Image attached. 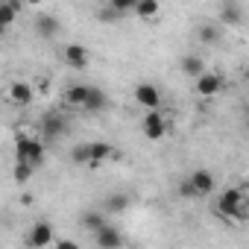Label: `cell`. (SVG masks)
Returning <instances> with one entry per match:
<instances>
[{
  "label": "cell",
  "mask_w": 249,
  "mask_h": 249,
  "mask_svg": "<svg viewBox=\"0 0 249 249\" xmlns=\"http://www.w3.org/2000/svg\"><path fill=\"white\" fill-rule=\"evenodd\" d=\"M79 226H82L88 234H94V231H100V229L106 226V214H103V211H82V214H79Z\"/></svg>",
  "instance_id": "16"
},
{
  "label": "cell",
  "mask_w": 249,
  "mask_h": 249,
  "mask_svg": "<svg viewBox=\"0 0 249 249\" xmlns=\"http://www.w3.org/2000/svg\"><path fill=\"white\" fill-rule=\"evenodd\" d=\"M15 164H27L33 170H38L47 159V144L38 138V135H27V132H18L15 135Z\"/></svg>",
  "instance_id": "2"
},
{
  "label": "cell",
  "mask_w": 249,
  "mask_h": 249,
  "mask_svg": "<svg viewBox=\"0 0 249 249\" xmlns=\"http://www.w3.org/2000/svg\"><path fill=\"white\" fill-rule=\"evenodd\" d=\"M196 38H199L202 44H217V38H220V27H217V24H202V27L196 30Z\"/></svg>",
  "instance_id": "23"
},
{
  "label": "cell",
  "mask_w": 249,
  "mask_h": 249,
  "mask_svg": "<svg viewBox=\"0 0 249 249\" xmlns=\"http://www.w3.org/2000/svg\"><path fill=\"white\" fill-rule=\"evenodd\" d=\"M214 214L220 220H226V223H246V217H249V199H246L243 185L226 188L217 196V202H214Z\"/></svg>",
  "instance_id": "1"
},
{
  "label": "cell",
  "mask_w": 249,
  "mask_h": 249,
  "mask_svg": "<svg viewBox=\"0 0 249 249\" xmlns=\"http://www.w3.org/2000/svg\"><path fill=\"white\" fill-rule=\"evenodd\" d=\"M129 208V194H108L106 196V211L108 214H120Z\"/></svg>",
  "instance_id": "21"
},
{
  "label": "cell",
  "mask_w": 249,
  "mask_h": 249,
  "mask_svg": "<svg viewBox=\"0 0 249 249\" xmlns=\"http://www.w3.org/2000/svg\"><path fill=\"white\" fill-rule=\"evenodd\" d=\"M62 62H65L68 68H73V71H82V68H88L91 53H88V47H82V44H65V47H62Z\"/></svg>",
  "instance_id": "6"
},
{
  "label": "cell",
  "mask_w": 249,
  "mask_h": 249,
  "mask_svg": "<svg viewBox=\"0 0 249 249\" xmlns=\"http://www.w3.org/2000/svg\"><path fill=\"white\" fill-rule=\"evenodd\" d=\"M176 194H179L182 199H196V194H194V188H191V182H188V179H182V182L176 185Z\"/></svg>",
  "instance_id": "25"
},
{
  "label": "cell",
  "mask_w": 249,
  "mask_h": 249,
  "mask_svg": "<svg viewBox=\"0 0 249 249\" xmlns=\"http://www.w3.org/2000/svg\"><path fill=\"white\" fill-rule=\"evenodd\" d=\"M88 153H91V167H103L106 161L117 159V150L108 141H88Z\"/></svg>",
  "instance_id": "11"
},
{
  "label": "cell",
  "mask_w": 249,
  "mask_h": 249,
  "mask_svg": "<svg viewBox=\"0 0 249 249\" xmlns=\"http://www.w3.org/2000/svg\"><path fill=\"white\" fill-rule=\"evenodd\" d=\"M106 106H108L106 91L97 88V85H88V97H85V103H82V111H85V114H97V111H103Z\"/></svg>",
  "instance_id": "13"
},
{
  "label": "cell",
  "mask_w": 249,
  "mask_h": 249,
  "mask_svg": "<svg viewBox=\"0 0 249 249\" xmlns=\"http://www.w3.org/2000/svg\"><path fill=\"white\" fill-rule=\"evenodd\" d=\"M220 18H223L226 24H231V27H234V24H240V21H243V6H240V3H234V0H226V3L220 6Z\"/></svg>",
  "instance_id": "17"
},
{
  "label": "cell",
  "mask_w": 249,
  "mask_h": 249,
  "mask_svg": "<svg viewBox=\"0 0 249 249\" xmlns=\"http://www.w3.org/2000/svg\"><path fill=\"white\" fill-rule=\"evenodd\" d=\"M53 240H56V231H53V226H50L47 220L33 223V226H30V231H27V243H30L33 249H47Z\"/></svg>",
  "instance_id": "5"
},
{
  "label": "cell",
  "mask_w": 249,
  "mask_h": 249,
  "mask_svg": "<svg viewBox=\"0 0 249 249\" xmlns=\"http://www.w3.org/2000/svg\"><path fill=\"white\" fill-rule=\"evenodd\" d=\"M71 161H73L76 167H91V153H88V141H82V144H76V147L71 150Z\"/></svg>",
  "instance_id": "22"
},
{
  "label": "cell",
  "mask_w": 249,
  "mask_h": 249,
  "mask_svg": "<svg viewBox=\"0 0 249 249\" xmlns=\"http://www.w3.org/2000/svg\"><path fill=\"white\" fill-rule=\"evenodd\" d=\"M65 132H68V117H65L62 111H47V114L38 120V138H41L44 144L62 138Z\"/></svg>",
  "instance_id": "3"
},
{
  "label": "cell",
  "mask_w": 249,
  "mask_h": 249,
  "mask_svg": "<svg viewBox=\"0 0 249 249\" xmlns=\"http://www.w3.org/2000/svg\"><path fill=\"white\" fill-rule=\"evenodd\" d=\"M135 100H138L147 111H159V106H161V91H159L153 82H141V85H135Z\"/></svg>",
  "instance_id": "9"
},
{
  "label": "cell",
  "mask_w": 249,
  "mask_h": 249,
  "mask_svg": "<svg viewBox=\"0 0 249 249\" xmlns=\"http://www.w3.org/2000/svg\"><path fill=\"white\" fill-rule=\"evenodd\" d=\"M36 33H38L41 38H53V36L59 33V21H56L53 15H38V18H36Z\"/></svg>",
  "instance_id": "18"
},
{
  "label": "cell",
  "mask_w": 249,
  "mask_h": 249,
  "mask_svg": "<svg viewBox=\"0 0 249 249\" xmlns=\"http://www.w3.org/2000/svg\"><path fill=\"white\" fill-rule=\"evenodd\" d=\"M159 12H161L159 0H135V6H132V15L141 21H153V18H159Z\"/></svg>",
  "instance_id": "14"
},
{
  "label": "cell",
  "mask_w": 249,
  "mask_h": 249,
  "mask_svg": "<svg viewBox=\"0 0 249 249\" xmlns=\"http://www.w3.org/2000/svg\"><path fill=\"white\" fill-rule=\"evenodd\" d=\"M141 132H144L147 141H161L167 135V117L161 111H147L144 123H141Z\"/></svg>",
  "instance_id": "4"
},
{
  "label": "cell",
  "mask_w": 249,
  "mask_h": 249,
  "mask_svg": "<svg viewBox=\"0 0 249 249\" xmlns=\"http://www.w3.org/2000/svg\"><path fill=\"white\" fill-rule=\"evenodd\" d=\"M182 73L199 79V76L205 73V62H202V56H185V59H182Z\"/></svg>",
  "instance_id": "20"
},
{
  "label": "cell",
  "mask_w": 249,
  "mask_h": 249,
  "mask_svg": "<svg viewBox=\"0 0 249 249\" xmlns=\"http://www.w3.org/2000/svg\"><path fill=\"white\" fill-rule=\"evenodd\" d=\"M85 97H88V85H85V82H76V85H71V88L65 91V103L73 106V108H82Z\"/></svg>",
  "instance_id": "19"
},
{
  "label": "cell",
  "mask_w": 249,
  "mask_h": 249,
  "mask_svg": "<svg viewBox=\"0 0 249 249\" xmlns=\"http://www.w3.org/2000/svg\"><path fill=\"white\" fill-rule=\"evenodd\" d=\"M94 243H97V249H123V234L117 226L106 223L100 231H94Z\"/></svg>",
  "instance_id": "10"
},
{
  "label": "cell",
  "mask_w": 249,
  "mask_h": 249,
  "mask_svg": "<svg viewBox=\"0 0 249 249\" xmlns=\"http://www.w3.org/2000/svg\"><path fill=\"white\" fill-rule=\"evenodd\" d=\"M223 85H226V79H223L220 73H211V71H205V73L196 79V91H199L202 97H217V94L223 91Z\"/></svg>",
  "instance_id": "12"
},
{
  "label": "cell",
  "mask_w": 249,
  "mask_h": 249,
  "mask_svg": "<svg viewBox=\"0 0 249 249\" xmlns=\"http://www.w3.org/2000/svg\"><path fill=\"white\" fill-rule=\"evenodd\" d=\"M53 249H79V243H76V240L62 237V240H53Z\"/></svg>",
  "instance_id": "26"
},
{
  "label": "cell",
  "mask_w": 249,
  "mask_h": 249,
  "mask_svg": "<svg viewBox=\"0 0 249 249\" xmlns=\"http://www.w3.org/2000/svg\"><path fill=\"white\" fill-rule=\"evenodd\" d=\"M33 173H36V170H33V167H27V164H15V167H12V179H15L18 185L30 182V179H33Z\"/></svg>",
  "instance_id": "24"
},
{
  "label": "cell",
  "mask_w": 249,
  "mask_h": 249,
  "mask_svg": "<svg viewBox=\"0 0 249 249\" xmlns=\"http://www.w3.org/2000/svg\"><path fill=\"white\" fill-rule=\"evenodd\" d=\"M188 182H191V188H194V194H196V196H208V194H214V188H217L214 173H211V170H205V167H196V170L188 176Z\"/></svg>",
  "instance_id": "7"
},
{
  "label": "cell",
  "mask_w": 249,
  "mask_h": 249,
  "mask_svg": "<svg viewBox=\"0 0 249 249\" xmlns=\"http://www.w3.org/2000/svg\"><path fill=\"white\" fill-rule=\"evenodd\" d=\"M3 36H6V30H3V27H0V41H3Z\"/></svg>",
  "instance_id": "27"
},
{
  "label": "cell",
  "mask_w": 249,
  "mask_h": 249,
  "mask_svg": "<svg viewBox=\"0 0 249 249\" xmlns=\"http://www.w3.org/2000/svg\"><path fill=\"white\" fill-rule=\"evenodd\" d=\"M6 100L12 103V106H18V108H27L33 100H36V91H33V85L30 82H12L9 88H6Z\"/></svg>",
  "instance_id": "8"
},
{
  "label": "cell",
  "mask_w": 249,
  "mask_h": 249,
  "mask_svg": "<svg viewBox=\"0 0 249 249\" xmlns=\"http://www.w3.org/2000/svg\"><path fill=\"white\" fill-rule=\"evenodd\" d=\"M21 9L24 6L18 3V0H0V27L9 30V24H15V18H18Z\"/></svg>",
  "instance_id": "15"
}]
</instances>
